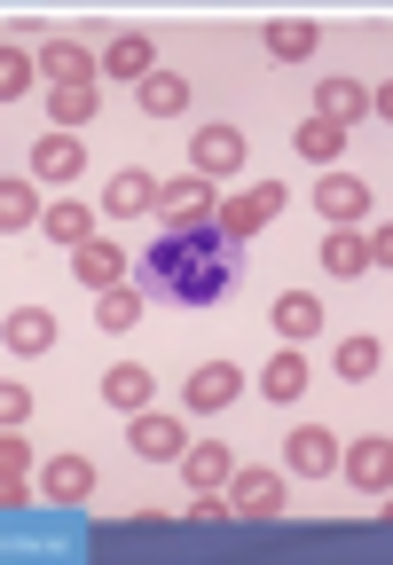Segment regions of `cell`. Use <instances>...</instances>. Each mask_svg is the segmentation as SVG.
I'll return each mask as SVG.
<instances>
[{"label":"cell","mask_w":393,"mask_h":565,"mask_svg":"<svg viewBox=\"0 0 393 565\" xmlns=\"http://www.w3.org/2000/svg\"><path fill=\"white\" fill-rule=\"evenodd\" d=\"M276 212H284V181H252V189H236V196L213 204V228H221L229 244H252Z\"/></svg>","instance_id":"obj_2"},{"label":"cell","mask_w":393,"mask_h":565,"mask_svg":"<svg viewBox=\"0 0 393 565\" xmlns=\"http://www.w3.org/2000/svg\"><path fill=\"white\" fill-rule=\"evenodd\" d=\"M47 118L72 134V126H87L95 118V87H47Z\"/></svg>","instance_id":"obj_30"},{"label":"cell","mask_w":393,"mask_h":565,"mask_svg":"<svg viewBox=\"0 0 393 565\" xmlns=\"http://www.w3.org/2000/svg\"><path fill=\"white\" fill-rule=\"evenodd\" d=\"M150 204H158V181H150L142 166H118V173H110V189H103V212H110V221H142Z\"/></svg>","instance_id":"obj_14"},{"label":"cell","mask_w":393,"mask_h":565,"mask_svg":"<svg viewBox=\"0 0 393 565\" xmlns=\"http://www.w3.org/2000/svg\"><path fill=\"white\" fill-rule=\"evenodd\" d=\"M87 494H95V463H87V456L40 463V503H87Z\"/></svg>","instance_id":"obj_13"},{"label":"cell","mask_w":393,"mask_h":565,"mask_svg":"<svg viewBox=\"0 0 393 565\" xmlns=\"http://www.w3.org/2000/svg\"><path fill=\"white\" fill-rule=\"evenodd\" d=\"M229 519H276L284 511V471H259V463H244V471H229Z\"/></svg>","instance_id":"obj_6"},{"label":"cell","mask_w":393,"mask_h":565,"mask_svg":"<svg viewBox=\"0 0 393 565\" xmlns=\"http://www.w3.org/2000/svg\"><path fill=\"white\" fill-rule=\"evenodd\" d=\"M322 118H339V126H354V118H370V95L354 87V79H322Z\"/></svg>","instance_id":"obj_29"},{"label":"cell","mask_w":393,"mask_h":565,"mask_svg":"<svg viewBox=\"0 0 393 565\" xmlns=\"http://www.w3.org/2000/svg\"><path fill=\"white\" fill-rule=\"evenodd\" d=\"M135 87H142V110H150V118H181V110H189V79H181V71H158V63H150Z\"/></svg>","instance_id":"obj_23"},{"label":"cell","mask_w":393,"mask_h":565,"mask_svg":"<svg viewBox=\"0 0 393 565\" xmlns=\"http://www.w3.org/2000/svg\"><path fill=\"white\" fill-rule=\"evenodd\" d=\"M142 299H166L181 315H205L221 299H236V282H244V244H229L213 221H197V228H158L142 244Z\"/></svg>","instance_id":"obj_1"},{"label":"cell","mask_w":393,"mask_h":565,"mask_svg":"<svg viewBox=\"0 0 393 565\" xmlns=\"http://www.w3.org/2000/svg\"><path fill=\"white\" fill-rule=\"evenodd\" d=\"M189 166L205 173V181L236 173V166H244V134H236V126H197V141H189Z\"/></svg>","instance_id":"obj_12"},{"label":"cell","mask_w":393,"mask_h":565,"mask_svg":"<svg viewBox=\"0 0 393 565\" xmlns=\"http://www.w3.org/2000/svg\"><path fill=\"white\" fill-rule=\"evenodd\" d=\"M339 471H347V487H354V494H378V503H385V487H393V440H385V433L354 440V448L339 456Z\"/></svg>","instance_id":"obj_9"},{"label":"cell","mask_w":393,"mask_h":565,"mask_svg":"<svg viewBox=\"0 0 393 565\" xmlns=\"http://www.w3.org/2000/svg\"><path fill=\"white\" fill-rule=\"evenodd\" d=\"M181 448H189V424H181V416L135 408V456H142V463H173Z\"/></svg>","instance_id":"obj_11"},{"label":"cell","mask_w":393,"mask_h":565,"mask_svg":"<svg viewBox=\"0 0 393 565\" xmlns=\"http://www.w3.org/2000/svg\"><path fill=\"white\" fill-rule=\"evenodd\" d=\"M32 503V487H24V471H0V511H24Z\"/></svg>","instance_id":"obj_36"},{"label":"cell","mask_w":393,"mask_h":565,"mask_svg":"<svg viewBox=\"0 0 393 565\" xmlns=\"http://www.w3.org/2000/svg\"><path fill=\"white\" fill-rule=\"evenodd\" d=\"M173 463L189 471V487H229V471H236V456H229L221 440H189Z\"/></svg>","instance_id":"obj_22"},{"label":"cell","mask_w":393,"mask_h":565,"mask_svg":"<svg viewBox=\"0 0 393 565\" xmlns=\"http://www.w3.org/2000/svg\"><path fill=\"white\" fill-rule=\"evenodd\" d=\"M150 393H158V377H150L142 362H118V370H103V401H110L118 416H135V408H150Z\"/></svg>","instance_id":"obj_19"},{"label":"cell","mask_w":393,"mask_h":565,"mask_svg":"<svg viewBox=\"0 0 393 565\" xmlns=\"http://www.w3.org/2000/svg\"><path fill=\"white\" fill-rule=\"evenodd\" d=\"M32 63H40V79H47V87H95V79H103V63H95L79 40H47Z\"/></svg>","instance_id":"obj_10"},{"label":"cell","mask_w":393,"mask_h":565,"mask_svg":"<svg viewBox=\"0 0 393 565\" xmlns=\"http://www.w3.org/2000/svg\"><path fill=\"white\" fill-rule=\"evenodd\" d=\"M322 275H339V282L370 275V244H362V228H331V236H322Z\"/></svg>","instance_id":"obj_24"},{"label":"cell","mask_w":393,"mask_h":565,"mask_svg":"<svg viewBox=\"0 0 393 565\" xmlns=\"http://www.w3.org/2000/svg\"><path fill=\"white\" fill-rule=\"evenodd\" d=\"M189 519H197V526H221V519H229V494H221V487H197V494H189Z\"/></svg>","instance_id":"obj_33"},{"label":"cell","mask_w":393,"mask_h":565,"mask_svg":"<svg viewBox=\"0 0 393 565\" xmlns=\"http://www.w3.org/2000/svg\"><path fill=\"white\" fill-rule=\"evenodd\" d=\"M142 315H150V299H142L135 275H118L110 291H95V322H103V330H135Z\"/></svg>","instance_id":"obj_18"},{"label":"cell","mask_w":393,"mask_h":565,"mask_svg":"<svg viewBox=\"0 0 393 565\" xmlns=\"http://www.w3.org/2000/svg\"><path fill=\"white\" fill-rule=\"evenodd\" d=\"M213 204H221V196H213V181L189 166V173L158 181V204H150V212H158V228H197V221H213Z\"/></svg>","instance_id":"obj_3"},{"label":"cell","mask_w":393,"mask_h":565,"mask_svg":"<svg viewBox=\"0 0 393 565\" xmlns=\"http://www.w3.org/2000/svg\"><path fill=\"white\" fill-rule=\"evenodd\" d=\"M370 204H378V189H370V181H354V173H322V181H315V212H322L331 228L370 221Z\"/></svg>","instance_id":"obj_8"},{"label":"cell","mask_w":393,"mask_h":565,"mask_svg":"<svg viewBox=\"0 0 393 565\" xmlns=\"http://www.w3.org/2000/svg\"><path fill=\"white\" fill-rule=\"evenodd\" d=\"M284 471L291 479H331L339 471V433H322V424H291V433H284Z\"/></svg>","instance_id":"obj_7"},{"label":"cell","mask_w":393,"mask_h":565,"mask_svg":"<svg viewBox=\"0 0 393 565\" xmlns=\"http://www.w3.org/2000/svg\"><path fill=\"white\" fill-rule=\"evenodd\" d=\"M32 79H40V63H32L24 47H0V103H24Z\"/></svg>","instance_id":"obj_31"},{"label":"cell","mask_w":393,"mask_h":565,"mask_svg":"<svg viewBox=\"0 0 393 565\" xmlns=\"http://www.w3.org/2000/svg\"><path fill=\"white\" fill-rule=\"evenodd\" d=\"M40 236H47L55 252L87 244V236H95V204H79V196H63V204H40Z\"/></svg>","instance_id":"obj_16"},{"label":"cell","mask_w":393,"mask_h":565,"mask_svg":"<svg viewBox=\"0 0 393 565\" xmlns=\"http://www.w3.org/2000/svg\"><path fill=\"white\" fill-rule=\"evenodd\" d=\"M32 416V393L17 385V377H0V433H9V424H24Z\"/></svg>","instance_id":"obj_34"},{"label":"cell","mask_w":393,"mask_h":565,"mask_svg":"<svg viewBox=\"0 0 393 565\" xmlns=\"http://www.w3.org/2000/svg\"><path fill=\"white\" fill-rule=\"evenodd\" d=\"M0 471H32V448L17 440V424H9V433H0Z\"/></svg>","instance_id":"obj_35"},{"label":"cell","mask_w":393,"mask_h":565,"mask_svg":"<svg viewBox=\"0 0 393 565\" xmlns=\"http://www.w3.org/2000/svg\"><path fill=\"white\" fill-rule=\"evenodd\" d=\"M291 150H299L307 166H331V158L347 150V126H339V118H322V110H315L307 126H291Z\"/></svg>","instance_id":"obj_21"},{"label":"cell","mask_w":393,"mask_h":565,"mask_svg":"<svg viewBox=\"0 0 393 565\" xmlns=\"http://www.w3.org/2000/svg\"><path fill=\"white\" fill-rule=\"evenodd\" d=\"M259 393H268V401H299V393H307V353H299V345H284L276 362L259 370Z\"/></svg>","instance_id":"obj_27"},{"label":"cell","mask_w":393,"mask_h":565,"mask_svg":"<svg viewBox=\"0 0 393 565\" xmlns=\"http://www.w3.org/2000/svg\"><path fill=\"white\" fill-rule=\"evenodd\" d=\"M236 393H244V370H236V362H197V370L181 377V408H189V416H221Z\"/></svg>","instance_id":"obj_5"},{"label":"cell","mask_w":393,"mask_h":565,"mask_svg":"<svg viewBox=\"0 0 393 565\" xmlns=\"http://www.w3.org/2000/svg\"><path fill=\"white\" fill-rule=\"evenodd\" d=\"M158 63V47H150V32H118L110 47H103V79H142V71Z\"/></svg>","instance_id":"obj_25"},{"label":"cell","mask_w":393,"mask_h":565,"mask_svg":"<svg viewBox=\"0 0 393 565\" xmlns=\"http://www.w3.org/2000/svg\"><path fill=\"white\" fill-rule=\"evenodd\" d=\"M79 173H87V141H79V134L55 126V134L32 141V181H40V189H72Z\"/></svg>","instance_id":"obj_4"},{"label":"cell","mask_w":393,"mask_h":565,"mask_svg":"<svg viewBox=\"0 0 393 565\" xmlns=\"http://www.w3.org/2000/svg\"><path fill=\"white\" fill-rule=\"evenodd\" d=\"M268 55H276V63L315 55V24H268Z\"/></svg>","instance_id":"obj_32"},{"label":"cell","mask_w":393,"mask_h":565,"mask_svg":"<svg viewBox=\"0 0 393 565\" xmlns=\"http://www.w3.org/2000/svg\"><path fill=\"white\" fill-rule=\"evenodd\" d=\"M0 345L32 362V353H47V345H55V315H47V307H17V315H0Z\"/></svg>","instance_id":"obj_17"},{"label":"cell","mask_w":393,"mask_h":565,"mask_svg":"<svg viewBox=\"0 0 393 565\" xmlns=\"http://www.w3.org/2000/svg\"><path fill=\"white\" fill-rule=\"evenodd\" d=\"M17 228H40V181L0 173V236H17Z\"/></svg>","instance_id":"obj_26"},{"label":"cell","mask_w":393,"mask_h":565,"mask_svg":"<svg viewBox=\"0 0 393 565\" xmlns=\"http://www.w3.org/2000/svg\"><path fill=\"white\" fill-rule=\"evenodd\" d=\"M72 275L87 282V291H110V282L126 275V244H110V236H87V244H72Z\"/></svg>","instance_id":"obj_15"},{"label":"cell","mask_w":393,"mask_h":565,"mask_svg":"<svg viewBox=\"0 0 393 565\" xmlns=\"http://www.w3.org/2000/svg\"><path fill=\"white\" fill-rule=\"evenodd\" d=\"M362 244H370V267H393V228H385V221H378Z\"/></svg>","instance_id":"obj_37"},{"label":"cell","mask_w":393,"mask_h":565,"mask_svg":"<svg viewBox=\"0 0 393 565\" xmlns=\"http://www.w3.org/2000/svg\"><path fill=\"white\" fill-rule=\"evenodd\" d=\"M331 362H339V377H347V385H370L385 353H378V338H339V353H331Z\"/></svg>","instance_id":"obj_28"},{"label":"cell","mask_w":393,"mask_h":565,"mask_svg":"<svg viewBox=\"0 0 393 565\" xmlns=\"http://www.w3.org/2000/svg\"><path fill=\"white\" fill-rule=\"evenodd\" d=\"M268 315H276L284 345H307V338L322 330V299H315V291H276V307H268Z\"/></svg>","instance_id":"obj_20"}]
</instances>
